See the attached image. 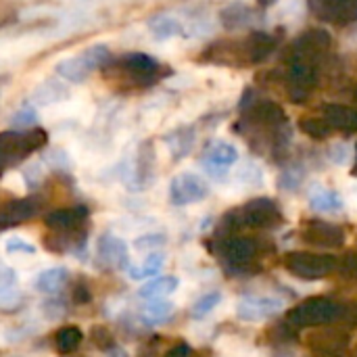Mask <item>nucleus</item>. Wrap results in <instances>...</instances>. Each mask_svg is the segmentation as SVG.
Segmentation results:
<instances>
[{"label":"nucleus","mask_w":357,"mask_h":357,"mask_svg":"<svg viewBox=\"0 0 357 357\" xmlns=\"http://www.w3.org/2000/svg\"><path fill=\"white\" fill-rule=\"evenodd\" d=\"M220 19H222V25H224L226 29L236 31V29L247 27V25L251 23V19H253V10H251L247 4H238V2H234V4H228V6L222 10Z\"/></svg>","instance_id":"obj_18"},{"label":"nucleus","mask_w":357,"mask_h":357,"mask_svg":"<svg viewBox=\"0 0 357 357\" xmlns=\"http://www.w3.org/2000/svg\"><path fill=\"white\" fill-rule=\"evenodd\" d=\"M310 205H312V209H316L320 213H337L343 209V199L333 188L314 186L310 190Z\"/></svg>","instance_id":"obj_12"},{"label":"nucleus","mask_w":357,"mask_h":357,"mask_svg":"<svg viewBox=\"0 0 357 357\" xmlns=\"http://www.w3.org/2000/svg\"><path fill=\"white\" fill-rule=\"evenodd\" d=\"M4 251H6L8 255H19V253H21V255H33V253H36V247L29 245L27 241L19 238V236H13V238H6Z\"/></svg>","instance_id":"obj_26"},{"label":"nucleus","mask_w":357,"mask_h":357,"mask_svg":"<svg viewBox=\"0 0 357 357\" xmlns=\"http://www.w3.org/2000/svg\"><path fill=\"white\" fill-rule=\"evenodd\" d=\"M238 218H243V222L247 226H255V228H270V226H278V222H282L280 209L270 199H257V201L247 203L238 211Z\"/></svg>","instance_id":"obj_7"},{"label":"nucleus","mask_w":357,"mask_h":357,"mask_svg":"<svg viewBox=\"0 0 357 357\" xmlns=\"http://www.w3.org/2000/svg\"><path fill=\"white\" fill-rule=\"evenodd\" d=\"M71 299H73V303H75V305H86V303H90V301H92V293H90V289H88V284H86L84 280H79V282L73 287V291H71Z\"/></svg>","instance_id":"obj_31"},{"label":"nucleus","mask_w":357,"mask_h":357,"mask_svg":"<svg viewBox=\"0 0 357 357\" xmlns=\"http://www.w3.org/2000/svg\"><path fill=\"white\" fill-rule=\"evenodd\" d=\"M15 284H17V272L10 266L0 261V295L15 289Z\"/></svg>","instance_id":"obj_29"},{"label":"nucleus","mask_w":357,"mask_h":357,"mask_svg":"<svg viewBox=\"0 0 357 357\" xmlns=\"http://www.w3.org/2000/svg\"><path fill=\"white\" fill-rule=\"evenodd\" d=\"M44 224L52 232H73L88 228V207L75 205V207H63L54 209L44 218Z\"/></svg>","instance_id":"obj_8"},{"label":"nucleus","mask_w":357,"mask_h":357,"mask_svg":"<svg viewBox=\"0 0 357 357\" xmlns=\"http://www.w3.org/2000/svg\"><path fill=\"white\" fill-rule=\"evenodd\" d=\"M36 121H38V113L31 107H23L13 115V126H17V128H29Z\"/></svg>","instance_id":"obj_28"},{"label":"nucleus","mask_w":357,"mask_h":357,"mask_svg":"<svg viewBox=\"0 0 357 357\" xmlns=\"http://www.w3.org/2000/svg\"><path fill=\"white\" fill-rule=\"evenodd\" d=\"M337 314L339 310L333 301L324 297H314L297 305L289 314V322L293 326H324V324H331L337 318Z\"/></svg>","instance_id":"obj_1"},{"label":"nucleus","mask_w":357,"mask_h":357,"mask_svg":"<svg viewBox=\"0 0 357 357\" xmlns=\"http://www.w3.org/2000/svg\"><path fill=\"white\" fill-rule=\"evenodd\" d=\"M276 0H257V4L261 6V8H268V6H272Z\"/></svg>","instance_id":"obj_34"},{"label":"nucleus","mask_w":357,"mask_h":357,"mask_svg":"<svg viewBox=\"0 0 357 357\" xmlns=\"http://www.w3.org/2000/svg\"><path fill=\"white\" fill-rule=\"evenodd\" d=\"M165 357H192V349L186 345V343H178L176 347H172Z\"/></svg>","instance_id":"obj_32"},{"label":"nucleus","mask_w":357,"mask_h":357,"mask_svg":"<svg viewBox=\"0 0 357 357\" xmlns=\"http://www.w3.org/2000/svg\"><path fill=\"white\" fill-rule=\"evenodd\" d=\"M301 128L312 138H326L331 134V126L326 123L324 117H307V119H301Z\"/></svg>","instance_id":"obj_25"},{"label":"nucleus","mask_w":357,"mask_h":357,"mask_svg":"<svg viewBox=\"0 0 357 357\" xmlns=\"http://www.w3.org/2000/svg\"><path fill=\"white\" fill-rule=\"evenodd\" d=\"M326 123L331 128H341V130H357V111L341 105H326L324 115Z\"/></svg>","instance_id":"obj_17"},{"label":"nucleus","mask_w":357,"mask_h":357,"mask_svg":"<svg viewBox=\"0 0 357 357\" xmlns=\"http://www.w3.org/2000/svg\"><path fill=\"white\" fill-rule=\"evenodd\" d=\"M44 136L40 132H36L33 140H25L21 138L19 134H0V176L10 169L15 163H19L23 159V155L29 151V149H36L40 146L44 140Z\"/></svg>","instance_id":"obj_5"},{"label":"nucleus","mask_w":357,"mask_h":357,"mask_svg":"<svg viewBox=\"0 0 357 357\" xmlns=\"http://www.w3.org/2000/svg\"><path fill=\"white\" fill-rule=\"evenodd\" d=\"M163 243H165V236H161V234H146V236L136 238L134 247H136L138 251H149V249H157V247H161Z\"/></svg>","instance_id":"obj_30"},{"label":"nucleus","mask_w":357,"mask_h":357,"mask_svg":"<svg viewBox=\"0 0 357 357\" xmlns=\"http://www.w3.org/2000/svg\"><path fill=\"white\" fill-rule=\"evenodd\" d=\"M287 270L293 276L305 278V280H316L328 276L335 268L337 261L326 255H314V253H291L284 259Z\"/></svg>","instance_id":"obj_2"},{"label":"nucleus","mask_w":357,"mask_h":357,"mask_svg":"<svg viewBox=\"0 0 357 357\" xmlns=\"http://www.w3.org/2000/svg\"><path fill=\"white\" fill-rule=\"evenodd\" d=\"M84 341V333L77 326H63L54 335V347L61 356H71Z\"/></svg>","instance_id":"obj_19"},{"label":"nucleus","mask_w":357,"mask_h":357,"mask_svg":"<svg viewBox=\"0 0 357 357\" xmlns=\"http://www.w3.org/2000/svg\"><path fill=\"white\" fill-rule=\"evenodd\" d=\"M207 195H209V186L199 174H190V172L178 174L169 184V201L176 207L201 203L203 199H207Z\"/></svg>","instance_id":"obj_3"},{"label":"nucleus","mask_w":357,"mask_h":357,"mask_svg":"<svg viewBox=\"0 0 357 357\" xmlns=\"http://www.w3.org/2000/svg\"><path fill=\"white\" fill-rule=\"evenodd\" d=\"M303 238H305V243L320 245V247H339V245H343V232L337 226L320 224V222H314L312 226H307L305 232H303Z\"/></svg>","instance_id":"obj_11"},{"label":"nucleus","mask_w":357,"mask_h":357,"mask_svg":"<svg viewBox=\"0 0 357 357\" xmlns=\"http://www.w3.org/2000/svg\"><path fill=\"white\" fill-rule=\"evenodd\" d=\"M149 29L153 33L155 40L159 42H165V40H172L176 36H180L184 31L180 19H176L174 15H155L151 21H149Z\"/></svg>","instance_id":"obj_13"},{"label":"nucleus","mask_w":357,"mask_h":357,"mask_svg":"<svg viewBox=\"0 0 357 357\" xmlns=\"http://www.w3.org/2000/svg\"><path fill=\"white\" fill-rule=\"evenodd\" d=\"M172 314H174V303H169V301H165V299L149 301V303L142 307V320H144L146 324H151V326L169 320Z\"/></svg>","instance_id":"obj_21"},{"label":"nucleus","mask_w":357,"mask_h":357,"mask_svg":"<svg viewBox=\"0 0 357 357\" xmlns=\"http://www.w3.org/2000/svg\"><path fill=\"white\" fill-rule=\"evenodd\" d=\"M282 305L278 297H243L236 305V314L245 322H261L276 316Z\"/></svg>","instance_id":"obj_9"},{"label":"nucleus","mask_w":357,"mask_h":357,"mask_svg":"<svg viewBox=\"0 0 357 357\" xmlns=\"http://www.w3.org/2000/svg\"><path fill=\"white\" fill-rule=\"evenodd\" d=\"M92 67L90 63L84 59V54H77V56H69V59H63L59 65H56V73L67 79V82H73V84H79L84 82L88 75H90Z\"/></svg>","instance_id":"obj_14"},{"label":"nucleus","mask_w":357,"mask_h":357,"mask_svg":"<svg viewBox=\"0 0 357 357\" xmlns=\"http://www.w3.org/2000/svg\"><path fill=\"white\" fill-rule=\"evenodd\" d=\"M328 157H331V161L337 163V165H347V163L351 161V149H349V144H345V142H337V144L331 146Z\"/></svg>","instance_id":"obj_27"},{"label":"nucleus","mask_w":357,"mask_h":357,"mask_svg":"<svg viewBox=\"0 0 357 357\" xmlns=\"http://www.w3.org/2000/svg\"><path fill=\"white\" fill-rule=\"evenodd\" d=\"M236 161H238L236 146H232L230 142H224V140H213L201 157V167L207 172V176L222 180Z\"/></svg>","instance_id":"obj_4"},{"label":"nucleus","mask_w":357,"mask_h":357,"mask_svg":"<svg viewBox=\"0 0 357 357\" xmlns=\"http://www.w3.org/2000/svg\"><path fill=\"white\" fill-rule=\"evenodd\" d=\"M67 280H69L67 268H61V266L48 268V270H44V272L38 276L36 289H38L40 293H44V295H59Z\"/></svg>","instance_id":"obj_15"},{"label":"nucleus","mask_w":357,"mask_h":357,"mask_svg":"<svg viewBox=\"0 0 357 357\" xmlns=\"http://www.w3.org/2000/svg\"><path fill=\"white\" fill-rule=\"evenodd\" d=\"M220 301H222V293H218V291L205 293V295L199 297V299L195 301V305L190 307V318H195V320L205 318L207 314H211V312L220 305Z\"/></svg>","instance_id":"obj_23"},{"label":"nucleus","mask_w":357,"mask_h":357,"mask_svg":"<svg viewBox=\"0 0 357 357\" xmlns=\"http://www.w3.org/2000/svg\"><path fill=\"white\" fill-rule=\"evenodd\" d=\"M165 266V257L161 253H151L142 266H128V276L132 280H144V278H151V276H157Z\"/></svg>","instance_id":"obj_20"},{"label":"nucleus","mask_w":357,"mask_h":357,"mask_svg":"<svg viewBox=\"0 0 357 357\" xmlns=\"http://www.w3.org/2000/svg\"><path fill=\"white\" fill-rule=\"evenodd\" d=\"M105 357H130V356H128V351H126V349H121V347H113L111 351H107V356Z\"/></svg>","instance_id":"obj_33"},{"label":"nucleus","mask_w":357,"mask_h":357,"mask_svg":"<svg viewBox=\"0 0 357 357\" xmlns=\"http://www.w3.org/2000/svg\"><path fill=\"white\" fill-rule=\"evenodd\" d=\"M96 257L109 270H128V266H130L128 245L119 236H115L111 232H105L98 238V243H96Z\"/></svg>","instance_id":"obj_6"},{"label":"nucleus","mask_w":357,"mask_h":357,"mask_svg":"<svg viewBox=\"0 0 357 357\" xmlns=\"http://www.w3.org/2000/svg\"><path fill=\"white\" fill-rule=\"evenodd\" d=\"M90 337H92V343H94V347H98L100 351H111L113 347H117L115 345V339H113V333L107 328V326H102V324H98V326H94L92 331H90Z\"/></svg>","instance_id":"obj_24"},{"label":"nucleus","mask_w":357,"mask_h":357,"mask_svg":"<svg viewBox=\"0 0 357 357\" xmlns=\"http://www.w3.org/2000/svg\"><path fill=\"white\" fill-rule=\"evenodd\" d=\"M167 144L172 149V155L176 159H182L184 155L190 153L192 144H195V132L190 128H184V130H178L174 132L172 136H167Z\"/></svg>","instance_id":"obj_22"},{"label":"nucleus","mask_w":357,"mask_h":357,"mask_svg":"<svg viewBox=\"0 0 357 357\" xmlns=\"http://www.w3.org/2000/svg\"><path fill=\"white\" fill-rule=\"evenodd\" d=\"M176 289H178L176 276H159V278H153L151 282H146L144 287H140L138 295L146 301H155V299H165Z\"/></svg>","instance_id":"obj_16"},{"label":"nucleus","mask_w":357,"mask_h":357,"mask_svg":"<svg viewBox=\"0 0 357 357\" xmlns=\"http://www.w3.org/2000/svg\"><path fill=\"white\" fill-rule=\"evenodd\" d=\"M38 211V203L33 199H15L0 205V230L17 228L29 222Z\"/></svg>","instance_id":"obj_10"}]
</instances>
